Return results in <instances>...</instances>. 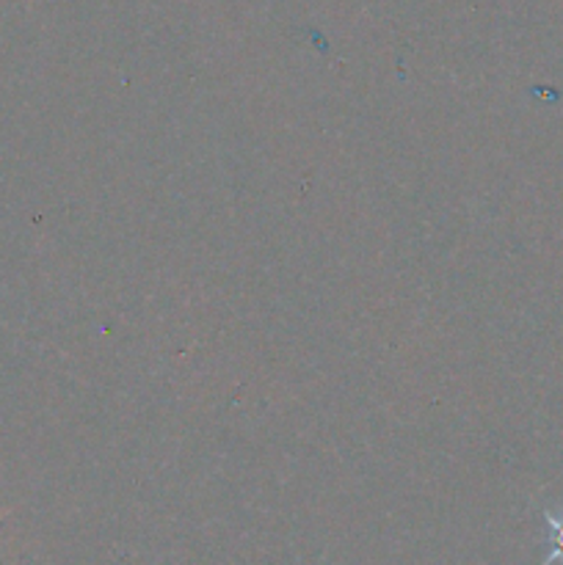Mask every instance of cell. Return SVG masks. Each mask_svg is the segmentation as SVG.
<instances>
[{"label":"cell","instance_id":"obj_1","mask_svg":"<svg viewBox=\"0 0 563 565\" xmlns=\"http://www.w3.org/2000/svg\"><path fill=\"white\" fill-rule=\"evenodd\" d=\"M546 527H550V555L544 557L541 565L561 563L563 565V511H546Z\"/></svg>","mask_w":563,"mask_h":565}]
</instances>
